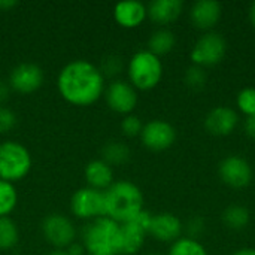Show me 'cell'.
Here are the masks:
<instances>
[{
    "label": "cell",
    "instance_id": "1",
    "mask_svg": "<svg viewBox=\"0 0 255 255\" xmlns=\"http://www.w3.org/2000/svg\"><path fill=\"white\" fill-rule=\"evenodd\" d=\"M57 87L61 97L75 106H88L105 93V76L88 60H72L58 73Z\"/></svg>",
    "mask_w": 255,
    "mask_h": 255
},
{
    "label": "cell",
    "instance_id": "2",
    "mask_svg": "<svg viewBox=\"0 0 255 255\" xmlns=\"http://www.w3.org/2000/svg\"><path fill=\"white\" fill-rule=\"evenodd\" d=\"M106 217L124 224L143 211V194L130 181H117L105 191Z\"/></svg>",
    "mask_w": 255,
    "mask_h": 255
},
{
    "label": "cell",
    "instance_id": "3",
    "mask_svg": "<svg viewBox=\"0 0 255 255\" xmlns=\"http://www.w3.org/2000/svg\"><path fill=\"white\" fill-rule=\"evenodd\" d=\"M120 224L109 217L90 221L82 230V245L88 255H118Z\"/></svg>",
    "mask_w": 255,
    "mask_h": 255
},
{
    "label": "cell",
    "instance_id": "4",
    "mask_svg": "<svg viewBox=\"0 0 255 255\" xmlns=\"http://www.w3.org/2000/svg\"><path fill=\"white\" fill-rule=\"evenodd\" d=\"M128 79L137 90H151L158 85L163 78V63L160 57L148 49L137 51L128 61Z\"/></svg>",
    "mask_w": 255,
    "mask_h": 255
},
{
    "label": "cell",
    "instance_id": "5",
    "mask_svg": "<svg viewBox=\"0 0 255 255\" xmlns=\"http://www.w3.org/2000/svg\"><path fill=\"white\" fill-rule=\"evenodd\" d=\"M31 169V155L28 149L16 140L0 143V179L16 182L27 176Z\"/></svg>",
    "mask_w": 255,
    "mask_h": 255
},
{
    "label": "cell",
    "instance_id": "6",
    "mask_svg": "<svg viewBox=\"0 0 255 255\" xmlns=\"http://www.w3.org/2000/svg\"><path fill=\"white\" fill-rule=\"evenodd\" d=\"M227 52V42L223 34L217 31L205 33L191 49V60L194 66L212 67L223 61Z\"/></svg>",
    "mask_w": 255,
    "mask_h": 255
},
{
    "label": "cell",
    "instance_id": "7",
    "mask_svg": "<svg viewBox=\"0 0 255 255\" xmlns=\"http://www.w3.org/2000/svg\"><path fill=\"white\" fill-rule=\"evenodd\" d=\"M70 209L75 217L81 220H97L106 217V202L105 191L84 187L73 193L70 199Z\"/></svg>",
    "mask_w": 255,
    "mask_h": 255
},
{
    "label": "cell",
    "instance_id": "8",
    "mask_svg": "<svg viewBox=\"0 0 255 255\" xmlns=\"http://www.w3.org/2000/svg\"><path fill=\"white\" fill-rule=\"evenodd\" d=\"M42 233L45 239L57 250L67 248L75 242L76 230L70 218L63 214H51L42 221Z\"/></svg>",
    "mask_w": 255,
    "mask_h": 255
},
{
    "label": "cell",
    "instance_id": "9",
    "mask_svg": "<svg viewBox=\"0 0 255 255\" xmlns=\"http://www.w3.org/2000/svg\"><path fill=\"white\" fill-rule=\"evenodd\" d=\"M218 175L227 187L241 190L251 184L253 167L241 155H227L218 166Z\"/></svg>",
    "mask_w": 255,
    "mask_h": 255
},
{
    "label": "cell",
    "instance_id": "10",
    "mask_svg": "<svg viewBox=\"0 0 255 255\" xmlns=\"http://www.w3.org/2000/svg\"><path fill=\"white\" fill-rule=\"evenodd\" d=\"M105 99L114 112L128 115L137 105V91L130 82L117 79L112 81L105 90Z\"/></svg>",
    "mask_w": 255,
    "mask_h": 255
},
{
    "label": "cell",
    "instance_id": "11",
    "mask_svg": "<svg viewBox=\"0 0 255 255\" xmlns=\"http://www.w3.org/2000/svg\"><path fill=\"white\" fill-rule=\"evenodd\" d=\"M140 140L151 151H164L175 143L176 130L164 120H152L143 124Z\"/></svg>",
    "mask_w": 255,
    "mask_h": 255
},
{
    "label": "cell",
    "instance_id": "12",
    "mask_svg": "<svg viewBox=\"0 0 255 255\" xmlns=\"http://www.w3.org/2000/svg\"><path fill=\"white\" fill-rule=\"evenodd\" d=\"M9 87L21 94H30L43 84V70L34 63H19L9 73Z\"/></svg>",
    "mask_w": 255,
    "mask_h": 255
},
{
    "label": "cell",
    "instance_id": "13",
    "mask_svg": "<svg viewBox=\"0 0 255 255\" xmlns=\"http://www.w3.org/2000/svg\"><path fill=\"white\" fill-rule=\"evenodd\" d=\"M182 232L184 226L176 215L170 212H160L157 215H152L148 235L160 242H176L178 239H181Z\"/></svg>",
    "mask_w": 255,
    "mask_h": 255
},
{
    "label": "cell",
    "instance_id": "14",
    "mask_svg": "<svg viewBox=\"0 0 255 255\" xmlns=\"http://www.w3.org/2000/svg\"><path fill=\"white\" fill-rule=\"evenodd\" d=\"M239 123V115L233 108L217 106L205 118V128L214 136H229L235 131Z\"/></svg>",
    "mask_w": 255,
    "mask_h": 255
},
{
    "label": "cell",
    "instance_id": "15",
    "mask_svg": "<svg viewBox=\"0 0 255 255\" xmlns=\"http://www.w3.org/2000/svg\"><path fill=\"white\" fill-rule=\"evenodd\" d=\"M221 15H223V6L215 0H199L191 6L190 10V18L194 27L209 31L218 24Z\"/></svg>",
    "mask_w": 255,
    "mask_h": 255
},
{
    "label": "cell",
    "instance_id": "16",
    "mask_svg": "<svg viewBox=\"0 0 255 255\" xmlns=\"http://www.w3.org/2000/svg\"><path fill=\"white\" fill-rule=\"evenodd\" d=\"M148 16L146 6L142 1L137 0H127L120 1L114 7V18L115 21L126 28H134L139 27L145 18Z\"/></svg>",
    "mask_w": 255,
    "mask_h": 255
},
{
    "label": "cell",
    "instance_id": "17",
    "mask_svg": "<svg viewBox=\"0 0 255 255\" xmlns=\"http://www.w3.org/2000/svg\"><path fill=\"white\" fill-rule=\"evenodd\" d=\"M146 235H148V232L145 229H142L134 221L120 224V241H118L120 254H137L142 250L143 244H145Z\"/></svg>",
    "mask_w": 255,
    "mask_h": 255
},
{
    "label": "cell",
    "instance_id": "18",
    "mask_svg": "<svg viewBox=\"0 0 255 255\" xmlns=\"http://www.w3.org/2000/svg\"><path fill=\"white\" fill-rule=\"evenodd\" d=\"M184 3L181 0H152L148 6V16L160 24V25H167L179 18L182 13Z\"/></svg>",
    "mask_w": 255,
    "mask_h": 255
},
{
    "label": "cell",
    "instance_id": "19",
    "mask_svg": "<svg viewBox=\"0 0 255 255\" xmlns=\"http://www.w3.org/2000/svg\"><path fill=\"white\" fill-rule=\"evenodd\" d=\"M85 179L88 182V187L106 191L112 184H114V172L112 167L103 161L102 158L99 160H91L84 170Z\"/></svg>",
    "mask_w": 255,
    "mask_h": 255
},
{
    "label": "cell",
    "instance_id": "20",
    "mask_svg": "<svg viewBox=\"0 0 255 255\" xmlns=\"http://www.w3.org/2000/svg\"><path fill=\"white\" fill-rule=\"evenodd\" d=\"M176 45V36L169 28H158L155 30L148 40V51L155 54L157 57L169 54Z\"/></svg>",
    "mask_w": 255,
    "mask_h": 255
},
{
    "label": "cell",
    "instance_id": "21",
    "mask_svg": "<svg viewBox=\"0 0 255 255\" xmlns=\"http://www.w3.org/2000/svg\"><path fill=\"white\" fill-rule=\"evenodd\" d=\"M223 223L235 232L244 230L251 220V214L248 211V208L242 206V205H230L224 209L223 215Z\"/></svg>",
    "mask_w": 255,
    "mask_h": 255
},
{
    "label": "cell",
    "instance_id": "22",
    "mask_svg": "<svg viewBox=\"0 0 255 255\" xmlns=\"http://www.w3.org/2000/svg\"><path fill=\"white\" fill-rule=\"evenodd\" d=\"M131 157V151L130 148L118 140H112L105 143V146L102 148V160L106 161L109 166H120L124 164L130 160Z\"/></svg>",
    "mask_w": 255,
    "mask_h": 255
},
{
    "label": "cell",
    "instance_id": "23",
    "mask_svg": "<svg viewBox=\"0 0 255 255\" xmlns=\"http://www.w3.org/2000/svg\"><path fill=\"white\" fill-rule=\"evenodd\" d=\"M18 203L16 188L12 182L0 179V218L12 214Z\"/></svg>",
    "mask_w": 255,
    "mask_h": 255
},
{
    "label": "cell",
    "instance_id": "24",
    "mask_svg": "<svg viewBox=\"0 0 255 255\" xmlns=\"http://www.w3.org/2000/svg\"><path fill=\"white\" fill-rule=\"evenodd\" d=\"M19 239V232L16 224L9 218L3 217L0 218V250H12Z\"/></svg>",
    "mask_w": 255,
    "mask_h": 255
},
{
    "label": "cell",
    "instance_id": "25",
    "mask_svg": "<svg viewBox=\"0 0 255 255\" xmlns=\"http://www.w3.org/2000/svg\"><path fill=\"white\" fill-rule=\"evenodd\" d=\"M169 255H208V251L199 241L191 238H181L172 244Z\"/></svg>",
    "mask_w": 255,
    "mask_h": 255
},
{
    "label": "cell",
    "instance_id": "26",
    "mask_svg": "<svg viewBox=\"0 0 255 255\" xmlns=\"http://www.w3.org/2000/svg\"><path fill=\"white\" fill-rule=\"evenodd\" d=\"M184 82L191 90H202L208 82V73L203 67L193 64L191 67L187 69L184 75Z\"/></svg>",
    "mask_w": 255,
    "mask_h": 255
},
{
    "label": "cell",
    "instance_id": "27",
    "mask_svg": "<svg viewBox=\"0 0 255 255\" xmlns=\"http://www.w3.org/2000/svg\"><path fill=\"white\" fill-rule=\"evenodd\" d=\"M236 105L239 108V111L242 114H245L247 117H253L255 115V88L254 87H248L239 91L238 99H236Z\"/></svg>",
    "mask_w": 255,
    "mask_h": 255
},
{
    "label": "cell",
    "instance_id": "28",
    "mask_svg": "<svg viewBox=\"0 0 255 255\" xmlns=\"http://www.w3.org/2000/svg\"><path fill=\"white\" fill-rule=\"evenodd\" d=\"M143 128V124L140 121V118L134 114H128L123 118L121 121V130L126 136L128 137H134V136H140Z\"/></svg>",
    "mask_w": 255,
    "mask_h": 255
},
{
    "label": "cell",
    "instance_id": "29",
    "mask_svg": "<svg viewBox=\"0 0 255 255\" xmlns=\"http://www.w3.org/2000/svg\"><path fill=\"white\" fill-rule=\"evenodd\" d=\"M16 124V115L12 109L0 106V133L10 131Z\"/></svg>",
    "mask_w": 255,
    "mask_h": 255
},
{
    "label": "cell",
    "instance_id": "30",
    "mask_svg": "<svg viewBox=\"0 0 255 255\" xmlns=\"http://www.w3.org/2000/svg\"><path fill=\"white\" fill-rule=\"evenodd\" d=\"M121 67H123V61L118 55H108L105 60H103V64L100 67V72L108 76H114L117 73L121 72Z\"/></svg>",
    "mask_w": 255,
    "mask_h": 255
},
{
    "label": "cell",
    "instance_id": "31",
    "mask_svg": "<svg viewBox=\"0 0 255 255\" xmlns=\"http://www.w3.org/2000/svg\"><path fill=\"white\" fill-rule=\"evenodd\" d=\"M205 221H203V218L202 217H194V218H191L188 223H187V232H188V238H191V239H196L197 241V238L205 232Z\"/></svg>",
    "mask_w": 255,
    "mask_h": 255
},
{
    "label": "cell",
    "instance_id": "32",
    "mask_svg": "<svg viewBox=\"0 0 255 255\" xmlns=\"http://www.w3.org/2000/svg\"><path fill=\"white\" fill-rule=\"evenodd\" d=\"M84 251H85L84 245H82V244H78V242H73L72 245H69V247L66 248V253L69 255H82L84 254Z\"/></svg>",
    "mask_w": 255,
    "mask_h": 255
},
{
    "label": "cell",
    "instance_id": "33",
    "mask_svg": "<svg viewBox=\"0 0 255 255\" xmlns=\"http://www.w3.org/2000/svg\"><path fill=\"white\" fill-rule=\"evenodd\" d=\"M9 93H10V87H9V84H7V82L0 81V106H1V103H3L4 100H7Z\"/></svg>",
    "mask_w": 255,
    "mask_h": 255
},
{
    "label": "cell",
    "instance_id": "34",
    "mask_svg": "<svg viewBox=\"0 0 255 255\" xmlns=\"http://www.w3.org/2000/svg\"><path fill=\"white\" fill-rule=\"evenodd\" d=\"M245 130H247V133L253 139H255V115L247 118V121H245Z\"/></svg>",
    "mask_w": 255,
    "mask_h": 255
},
{
    "label": "cell",
    "instance_id": "35",
    "mask_svg": "<svg viewBox=\"0 0 255 255\" xmlns=\"http://www.w3.org/2000/svg\"><path fill=\"white\" fill-rule=\"evenodd\" d=\"M18 4L16 0H0V9L6 10V9H12Z\"/></svg>",
    "mask_w": 255,
    "mask_h": 255
},
{
    "label": "cell",
    "instance_id": "36",
    "mask_svg": "<svg viewBox=\"0 0 255 255\" xmlns=\"http://www.w3.org/2000/svg\"><path fill=\"white\" fill-rule=\"evenodd\" d=\"M233 255H255V248H241Z\"/></svg>",
    "mask_w": 255,
    "mask_h": 255
},
{
    "label": "cell",
    "instance_id": "37",
    "mask_svg": "<svg viewBox=\"0 0 255 255\" xmlns=\"http://www.w3.org/2000/svg\"><path fill=\"white\" fill-rule=\"evenodd\" d=\"M250 19H251V24L255 27V1H253V4L250 7Z\"/></svg>",
    "mask_w": 255,
    "mask_h": 255
},
{
    "label": "cell",
    "instance_id": "38",
    "mask_svg": "<svg viewBox=\"0 0 255 255\" xmlns=\"http://www.w3.org/2000/svg\"><path fill=\"white\" fill-rule=\"evenodd\" d=\"M48 255H69V254L66 253V250H55V251L49 253Z\"/></svg>",
    "mask_w": 255,
    "mask_h": 255
},
{
    "label": "cell",
    "instance_id": "39",
    "mask_svg": "<svg viewBox=\"0 0 255 255\" xmlns=\"http://www.w3.org/2000/svg\"><path fill=\"white\" fill-rule=\"evenodd\" d=\"M151 255H160V254H151Z\"/></svg>",
    "mask_w": 255,
    "mask_h": 255
}]
</instances>
